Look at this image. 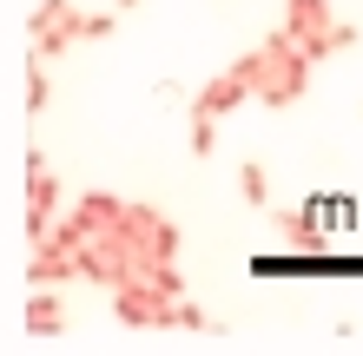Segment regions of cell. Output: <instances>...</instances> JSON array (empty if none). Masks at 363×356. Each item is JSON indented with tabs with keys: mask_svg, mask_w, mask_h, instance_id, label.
<instances>
[{
	"mask_svg": "<svg viewBox=\"0 0 363 356\" xmlns=\"http://www.w3.org/2000/svg\"><path fill=\"white\" fill-rule=\"evenodd\" d=\"M337 20L344 13H337L330 0H284V20H277V27L324 67V59H337Z\"/></svg>",
	"mask_w": 363,
	"mask_h": 356,
	"instance_id": "277c9868",
	"label": "cell"
},
{
	"mask_svg": "<svg viewBox=\"0 0 363 356\" xmlns=\"http://www.w3.org/2000/svg\"><path fill=\"white\" fill-rule=\"evenodd\" d=\"M113 231L125 238V251H133V264H139V277H145L152 264H172L179 251H185V224H172L159 205H139V198H125V205H119Z\"/></svg>",
	"mask_w": 363,
	"mask_h": 356,
	"instance_id": "7a4b0ae2",
	"label": "cell"
},
{
	"mask_svg": "<svg viewBox=\"0 0 363 356\" xmlns=\"http://www.w3.org/2000/svg\"><path fill=\"white\" fill-rule=\"evenodd\" d=\"M20 330L40 337V343L67 330V297H60V284H27V297H20Z\"/></svg>",
	"mask_w": 363,
	"mask_h": 356,
	"instance_id": "ba28073f",
	"label": "cell"
},
{
	"mask_svg": "<svg viewBox=\"0 0 363 356\" xmlns=\"http://www.w3.org/2000/svg\"><path fill=\"white\" fill-rule=\"evenodd\" d=\"M119 33V7L113 13H86V40H113Z\"/></svg>",
	"mask_w": 363,
	"mask_h": 356,
	"instance_id": "5bb4252c",
	"label": "cell"
},
{
	"mask_svg": "<svg viewBox=\"0 0 363 356\" xmlns=\"http://www.w3.org/2000/svg\"><path fill=\"white\" fill-rule=\"evenodd\" d=\"M271 231L284 238V251H297V258H324L330 251V224H324V205H271Z\"/></svg>",
	"mask_w": 363,
	"mask_h": 356,
	"instance_id": "8992f818",
	"label": "cell"
},
{
	"mask_svg": "<svg viewBox=\"0 0 363 356\" xmlns=\"http://www.w3.org/2000/svg\"><path fill=\"white\" fill-rule=\"evenodd\" d=\"M113 7H119V13H133V7H139V0H113Z\"/></svg>",
	"mask_w": 363,
	"mask_h": 356,
	"instance_id": "9a60e30c",
	"label": "cell"
},
{
	"mask_svg": "<svg viewBox=\"0 0 363 356\" xmlns=\"http://www.w3.org/2000/svg\"><path fill=\"white\" fill-rule=\"evenodd\" d=\"M47 99H53V86H47V59L27 53V79H20V106H27V119L47 113Z\"/></svg>",
	"mask_w": 363,
	"mask_h": 356,
	"instance_id": "30bf717a",
	"label": "cell"
},
{
	"mask_svg": "<svg viewBox=\"0 0 363 356\" xmlns=\"http://www.w3.org/2000/svg\"><path fill=\"white\" fill-rule=\"evenodd\" d=\"M185 145H191V159H211V152H218V119L185 106Z\"/></svg>",
	"mask_w": 363,
	"mask_h": 356,
	"instance_id": "7c38bea8",
	"label": "cell"
},
{
	"mask_svg": "<svg viewBox=\"0 0 363 356\" xmlns=\"http://www.w3.org/2000/svg\"><path fill=\"white\" fill-rule=\"evenodd\" d=\"M73 47H86V7H79V0H40L27 13V53L67 59Z\"/></svg>",
	"mask_w": 363,
	"mask_h": 356,
	"instance_id": "3957f363",
	"label": "cell"
},
{
	"mask_svg": "<svg viewBox=\"0 0 363 356\" xmlns=\"http://www.w3.org/2000/svg\"><path fill=\"white\" fill-rule=\"evenodd\" d=\"M113 317L125 330H172V297L152 277H125V284H113Z\"/></svg>",
	"mask_w": 363,
	"mask_h": 356,
	"instance_id": "5b68a950",
	"label": "cell"
},
{
	"mask_svg": "<svg viewBox=\"0 0 363 356\" xmlns=\"http://www.w3.org/2000/svg\"><path fill=\"white\" fill-rule=\"evenodd\" d=\"M238 198L251 205V212H271V172H264L258 159H245V165H238Z\"/></svg>",
	"mask_w": 363,
	"mask_h": 356,
	"instance_id": "8fae6325",
	"label": "cell"
},
{
	"mask_svg": "<svg viewBox=\"0 0 363 356\" xmlns=\"http://www.w3.org/2000/svg\"><path fill=\"white\" fill-rule=\"evenodd\" d=\"M238 67L251 73V99H258V106H271V113H284V106H297V99L311 93L317 59L297 47L284 27H271L251 53H238Z\"/></svg>",
	"mask_w": 363,
	"mask_h": 356,
	"instance_id": "6da1fadb",
	"label": "cell"
},
{
	"mask_svg": "<svg viewBox=\"0 0 363 356\" xmlns=\"http://www.w3.org/2000/svg\"><path fill=\"white\" fill-rule=\"evenodd\" d=\"M79 277V251H67L60 238L27 244V284H73Z\"/></svg>",
	"mask_w": 363,
	"mask_h": 356,
	"instance_id": "9c48e42d",
	"label": "cell"
},
{
	"mask_svg": "<svg viewBox=\"0 0 363 356\" xmlns=\"http://www.w3.org/2000/svg\"><path fill=\"white\" fill-rule=\"evenodd\" d=\"M245 99H251V73L238 67V59H231V67H218V73H211V79H205L199 93H191V113H211V119H231V113L245 106Z\"/></svg>",
	"mask_w": 363,
	"mask_h": 356,
	"instance_id": "52a82bcc",
	"label": "cell"
},
{
	"mask_svg": "<svg viewBox=\"0 0 363 356\" xmlns=\"http://www.w3.org/2000/svg\"><path fill=\"white\" fill-rule=\"evenodd\" d=\"M145 277H152V284L165 290V297H185V270H179V258H172V264H152Z\"/></svg>",
	"mask_w": 363,
	"mask_h": 356,
	"instance_id": "4fadbf2b",
	"label": "cell"
}]
</instances>
